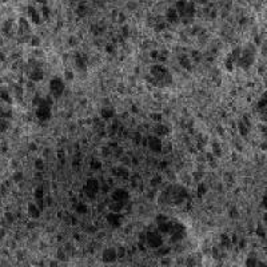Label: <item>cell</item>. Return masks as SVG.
Here are the masks:
<instances>
[{
  "label": "cell",
  "instance_id": "obj_37",
  "mask_svg": "<svg viewBox=\"0 0 267 267\" xmlns=\"http://www.w3.org/2000/svg\"><path fill=\"white\" fill-rule=\"evenodd\" d=\"M230 218H232V219L239 218V213H238V210L235 207H232L231 210H230Z\"/></svg>",
  "mask_w": 267,
  "mask_h": 267
},
{
  "label": "cell",
  "instance_id": "obj_32",
  "mask_svg": "<svg viewBox=\"0 0 267 267\" xmlns=\"http://www.w3.org/2000/svg\"><path fill=\"white\" fill-rule=\"evenodd\" d=\"M35 168L38 171H43V168H44V163H43L42 159H36L35 160Z\"/></svg>",
  "mask_w": 267,
  "mask_h": 267
},
{
  "label": "cell",
  "instance_id": "obj_23",
  "mask_svg": "<svg viewBox=\"0 0 267 267\" xmlns=\"http://www.w3.org/2000/svg\"><path fill=\"white\" fill-rule=\"evenodd\" d=\"M90 168L92 171H99L100 168H102V162L100 160H91V163H90Z\"/></svg>",
  "mask_w": 267,
  "mask_h": 267
},
{
  "label": "cell",
  "instance_id": "obj_20",
  "mask_svg": "<svg viewBox=\"0 0 267 267\" xmlns=\"http://www.w3.org/2000/svg\"><path fill=\"white\" fill-rule=\"evenodd\" d=\"M196 195H198V198H202V196L204 195V194L207 192V186L204 184V183H202V182H199V184H198V190H196Z\"/></svg>",
  "mask_w": 267,
  "mask_h": 267
},
{
  "label": "cell",
  "instance_id": "obj_15",
  "mask_svg": "<svg viewBox=\"0 0 267 267\" xmlns=\"http://www.w3.org/2000/svg\"><path fill=\"white\" fill-rule=\"evenodd\" d=\"M108 208L112 213H120L124 208V202H118V200H112L111 203H108Z\"/></svg>",
  "mask_w": 267,
  "mask_h": 267
},
{
  "label": "cell",
  "instance_id": "obj_11",
  "mask_svg": "<svg viewBox=\"0 0 267 267\" xmlns=\"http://www.w3.org/2000/svg\"><path fill=\"white\" fill-rule=\"evenodd\" d=\"M27 213L32 219H38L40 217V213H42V208L35 203H30L27 207Z\"/></svg>",
  "mask_w": 267,
  "mask_h": 267
},
{
  "label": "cell",
  "instance_id": "obj_40",
  "mask_svg": "<svg viewBox=\"0 0 267 267\" xmlns=\"http://www.w3.org/2000/svg\"><path fill=\"white\" fill-rule=\"evenodd\" d=\"M6 221L8 222V223H12L13 221H15V218H13V215L11 214V213H7L6 214Z\"/></svg>",
  "mask_w": 267,
  "mask_h": 267
},
{
  "label": "cell",
  "instance_id": "obj_26",
  "mask_svg": "<svg viewBox=\"0 0 267 267\" xmlns=\"http://www.w3.org/2000/svg\"><path fill=\"white\" fill-rule=\"evenodd\" d=\"M191 57H192V60H194V61L199 63V61L203 59V54H200L199 51H192V52H191Z\"/></svg>",
  "mask_w": 267,
  "mask_h": 267
},
{
  "label": "cell",
  "instance_id": "obj_17",
  "mask_svg": "<svg viewBox=\"0 0 267 267\" xmlns=\"http://www.w3.org/2000/svg\"><path fill=\"white\" fill-rule=\"evenodd\" d=\"M75 64H76V67H78L79 69H86V67H87L86 57L82 56L80 54H76L75 55Z\"/></svg>",
  "mask_w": 267,
  "mask_h": 267
},
{
  "label": "cell",
  "instance_id": "obj_7",
  "mask_svg": "<svg viewBox=\"0 0 267 267\" xmlns=\"http://www.w3.org/2000/svg\"><path fill=\"white\" fill-rule=\"evenodd\" d=\"M106 219H107V223L111 227H119L120 224H122V215H120V213H109L107 214V217H106Z\"/></svg>",
  "mask_w": 267,
  "mask_h": 267
},
{
  "label": "cell",
  "instance_id": "obj_27",
  "mask_svg": "<svg viewBox=\"0 0 267 267\" xmlns=\"http://www.w3.org/2000/svg\"><path fill=\"white\" fill-rule=\"evenodd\" d=\"M2 99L4 102H7V103H9V104L12 103V99H11V96H9V92L6 88L2 90Z\"/></svg>",
  "mask_w": 267,
  "mask_h": 267
},
{
  "label": "cell",
  "instance_id": "obj_28",
  "mask_svg": "<svg viewBox=\"0 0 267 267\" xmlns=\"http://www.w3.org/2000/svg\"><path fill=\"white\" fill-rule=\"evenodd\" d=\"M35 198H36V200L44 199V190H43V187H38L35 190Z\"/></svg>",
  "mask_w": 267,
  "mask_h": 267
},
{
  "label": "cell",
  "instance_id": "obj_39",
  "mask_svg": "<svg viewBox=\"0 0 267 267\" xmlns=\"http://www.w3.org/2000/svg\"><path fill=\"white\" fill-rule=\"evenodd\" d=\"M112 152H114V155H115V156H118V158H120V156L123 155V151H122V148H120V147H115Z\"/></svg>",
  "mask_w": 267,
  "mask_h": 267
},
{
  "label": "cell",
  "instance_id": "obj_35",
  "mask_svg": "<svg viewBox=\"0 0 267 267\" xmlns=\"http://www.w3.org/2000/svg\"><path fill=\"white\" fill-rule=\"evenodd\" d=\"M116 252H118V258L126 257V248H124L123 246H119L118 248H116Z\"/></svg>",
  "mask_w": 267,
  "mask_h": 267
},
{
  "label": "cell",
  "instance_id": "obj_13",
  "mask_svg": "<svg viewBox=\"0 0 267 267\" xmlns=\"http://www.w3.org/2000/svg\"><path fill=\"white\" fill-rule=\"evenodd\" d=\"M115 116V109L111 107H103L100 109V118L103 120H109Z\"/></svg>",
  "mask_w": 267,
  "mask_h": 267
},
{
  "label": "cell",
  "instance_id": "obj_12",
  "mask_svg": "<svg viewBox=\"0 0 267 267\" xmlns=\"http://www.w3.org/2000/svg\"><path fill=\"white\" fill-rule=\"evenodd\" d=\"M179 12L176 11V8H170L167 9L166 12V20L170 21V23H176V21L179 20Z\"/></svg>",
  "mask_w": 267,
  "mask_h": 267
},
{
  "label": "cell",
  "instance_id": "obj_33",
  "mask_svg": "<svg viewBox=\"0 0 267 267\" xmlns=\"http://www.w3.org/2000/svg\"><path fill=\"white\" fill-rule=\"evenodd\" d=\"M75 78V74L71 71V69H65L64 71V79H67V80H72Z\"/></svg>",
  "mask_w": 267,
  "mask_h": 267
},
{
  "label": "cell",
  "instance_id": "obj_25",
  "mask_svg": "<svg viewBox=\"0 0 267 267\" xmlns=\"http://www.w3.org/2000/svg\"><path fill=\"white\" fill-rule=\"evenodd\" d=\"M13 92H15L17 99H21V98H23V88H21L20 84H15V86H13Z\"/></svg>",
  "mask_w": 267,
  "mask_h": 267
},
{
  "label": "cell",
  "instance_id": "obj_9",
  "mask_svg": "<svg viewBox=\"0 0 267 267\" xmlns=\"http://www.w3.org/2000/svg\"><path fill=\"white\" fill-rule=\"evenodd\" d=\"M30 80H32V82H40V80H43V78H44V72H43V69L40 67H35L32 68L30 71Z\"/></svg>",
  "mask_w": 267,
  "mask_h": 267
},
{
  "label": "cell",
  "instance_id": "obj_1",
  "mask_svg": "<svg viewBox=\"0 0 267 267\" xmlns=\"http://www.w3.org/2000/svg\"><path fill=\"white\" fill-rule=\"evenodd\" d=\"M100 187L102 186L99 184L98 179L90 178V179H87L86 184H84V187H83V191H84V194H86V196L88 199H95L96 198V195H98V192L100 191Z\"/></svg>",
  "mask_w": 267,
  "mask_h": 267
},
{
  "label": "cell",
  "instance_id": "obj_30",
  "mask_svg": "<svg viewBox=\"0 0 267 267\" xmlns=\"http://www.w3.org/2000/svg\"><path fill=\"white\" fill-rule=\"evenodd\" d=\"M40 43H42V42H40V38H39V36H32V38L30 39V44H31L32 47H35V48L40 46Z\"/></svg>",
  "mask_w": 267,
  "mask_h": 267
},
{
  "label": "cell",
  "instance_id": "obj_22",
  "mask_svg": "<svg viewBox=\"0 0 267 267\" xmlns=\"http://www.w3.org/2000/svg\"><path fill=\"white\" fill-rule=\"evenodd\" d=\"M160 183H162V176H160V175H155V176L150 180V186H151V187H158V186H160Z\"/></svg>",
  "mask_w": 267,
  "mask_h": 267
},
{
  "label": "cell",
  "instance_id": "obj_46",
  "mask_svg": "<svg viewBox=\"0 0 267 267\" xmlns=\"http://www.w3.org/2000/svg\"><path fill=\"white\" fill-rule=\"evenodd\" d=\"M196 3H200V4H204V3H207V0H195Z\"/></svg>",
  "mask_w": 267,
  "mask_h": 267
},
{
  "label": "cell",
  "instance_id": "obj_36",
  "mask_svg": "<svg viewBox=\"0 0 267 267\" xmlns=\"http://www.w3.org/2000/svg\"><path fill=\"white\" fill-rule=\"evenodd\" d=\"M151 118L155 120L156 123H160V122H162V114H159V112H154V114H151Z\"/></svg>",
  "mask_w": 267,
  "mask_h": 267
},
{
  "label": "cell",
  "instance_id": "obj_42",
  "mask_svg": "<svg viewBox=\"0 0 267 267\" xmlns=\"http://www.w3.org/2000/svg\"><path fill=\"white\" fill-rule=\"evenodd\" d=\"M57 258L61 259V261H63V259H65V252H64L63 250H59V251H57Z\"/></svg>",
  "mask_w": 267,
  "mask_h": 267
},
{
  "label": "cell",
  "instance_id": "obj_41",
  "mask_svg": "<svg viewBox=\"0 0 267 267\" xmlns=\"http://www.w3.org/2000/svg\"><path fill=\"white\" fill-rule=\"evenodd\" d=\"M114 51H115V47L112 46V44H107V46H106V52H107V54H112Z\"/></svg>",
  "mask_w": 267,
  "mask_h": 267
},
{
  "label": "cell",
  "instance_id": "obj_45",
  "mask_svg": "<svg viewBox=\"0 0 267 267\" xmlns=\"http://www.w3.org/2000/svg\"><path fill=\"white\" fill-rule=\"evenodd\" d=\"M36 2H38V3H40V4H43V6H46V3H47L46 0H36Z\"/></svg>",
  "mask_w": 267,
  "mask_h": 267
},
{
  "label": "cell",
  "instance_id": "obj_4",
  "mask_svg": "<svg viewBox=\"0 0 267 267\" xmlns=\"http://www.w3.org/2000/svg\"><path fill=\"white\" fill-rule=\"evenodd\" d=\"M50 91L51 95L55 98H59L64 92V82L60 78H54L50 82Z\"/></svg>",
  "mask_w": 267,
  "mask_h": 267
},
{
  "label": "cell",
  "instance_id": "obj_2",
  "mask_svg": "<svg viewBox=\"0 0 267 267\" xmlns=\"http://www.w3.org/2000/svg\"><path fill=\"white\" fill-rule=\"evenodd\" d=\"M51 114H52V111H51V104L47 100H43L42 103L38 106V108H36V118L39 120H42V122L50 120Z\"/></svg>",
  "mask_w": 267,
  "mask_h": 267
},
{
  "label": "cell",
  "instance_id": "obj_43",
  "mask_svg": "<svg viewBox=\"0 0 267 267\" xmlns=\"http://www.w3.org/2000/svg\"><path fill=\"white\" fill-rule=\"evenodd\" d=\"M30 150H31V151H36V144H35V143H31V144H30Z\"/></svg>",
  "mask_w": 267,
  "mask_h": 267
},
{
  "label": "cell",
  "instance_id": "obj_18",
  "mask_svg": "<svg viewBox=\"0 0 267 267\" xmlns=\"http://www.w3.org/2000/svg\"><path fill=\"white\" fill-rule=\"evenodd\" d=\"M248 128H250V127H248L243 120H240V122L238 123V132H239V135L242 138H246L248 135Z\"/></svg>",
  "mask_w": 267,
  "mask_h": 267
},
{
  "label": "cell",
  "instance_id": "obj_34",
  "mask_svg": "<svg viewBox=\"0 0 267 267\" xmlns=\"http://www.w3.org/2000/svg\"><path fill=\"white\" fill-rule=\"evenodd\" d=\"M192 178L195 179V182H200V180H202V178H203V172H202V171H199V172L194 171V172H192Z\"/></svg>",
  "mask_w": 267,
  "mask_h": 267
},
{
  "label": "cell",
  "instance_id": "obj_10",
  "mask_svg": "<svg viewBox=\"0 0 267 267\" xmlns=\"http://www.w3.org/2000/svg\"><path fill=\"white\" fill-rule=\"evenodd\" d=\"M154 134L156 135V136L162 138V136H166V135L170 134V128H168L167 126H164L162 123H156L155 127H154Z\"/></svg>",
  "mask_w": 267,
  "mask_h": 267
},
{
  "label": "cell",
  "instance_id": "obj_19",
  "mask_svg": "<svg viewBox=\"0 0 267 267\" xmlns=\"http://www.w3.org/2000/svg\"><path fill=\"white\" fill-rule=\"evenodd\" d=\"M75 211L78 214H86L88 211V207L86 206V203H76L75 204Z\"/></svg>",
  "mask_w": 267,
  "mask_h": 267
},
{
  "label": "cell",
  "instance_id": "obj_38",
  "mask_svg": "<svg viewBox=\"0 0 267 267\" xmlns=\"http://www.w3.org/2000/svg\"><path fill=\"white\" fill-rule=\"evenodd\" d=\"M68 44L71 47H75L76 44H78V39H76L75 36H71V38L68 39Z\"/></svg>",
  "mask_w": 267,
  "mask_h": 267
},
{
  "label": "cell",
  "instance_id": "obj_5",
  "mask_svg": "<svg viewBox=\"0 0 267 267\" xmlns=\"http://www.w3.org/2000/svg\"><path fill=\"white\" fill-rule=\"evenodd\" d=\"M147 147H148L150 151L154 152V154H162V151H163V143H162V140H160V138L156 136V135H154V136H148Z\"/></svg>",
  "mask_w": 267,
  "mask_h": 267
},
{
  "label": "cell",
  "instance_id": "obj_29",
  "mask_svg": "<svg viewBox=\"0 0 267 267\" xmlns=\"http://www.w3.org/2000/svg\"><path fill=\"white\" fill-rule=\"evenodd\" d=\"M76 13H78L79 16H86V13H87V7L84 6V4H79L78 9H76Z\"/></svg>",
  "mask_w": 267,
  "mask_h": 267
},
{
  "label": "cell",
  "instance_id": "obj_24",
  "mask_svg": "<svg viewBox=\"0 0 267 267\" xmlns=\"http://www.w3.org/2000/svg\"><path fill=\"white\" fill-rule=\"evenodd\" d=\"M171 251V248L170 247H167V246H160L159 248H158V251H156V254L158 255H160V257H166V255L168 254V252Z\"/></svg>",
  "mask_w": 267,
  "mask_h": 267
},
{
  "label": "cell",
  "instance_id": "obj_14",
  "mask_svg": "<svg viewBox=\"0 0 267 267\" xmlns=\"http://www.w3.org/2000/svg\"><path fill=\"white\" fill-rule=\"evenodd\" d=\"M179 63H180L182 68L187 69V71H191L192 69V64H191V57L187 56V55H182L179 57Z\"/></svg>",
  "mask_w": 267,
  "mask_h": 267
},
{
  "label": "cell",
  "instance_id": "obj_21",
  "mask_svg": "<svg viewBox=\"0 0 267 267\" xmlns=\"http://www.w3.org/2000/svg\"><path fill=\"white\" fill-rule=\"evenodd\" d=\"M211 152H213L215 156H218V158H219V156H222V154H223L222 152V147H221V144H219L218 142H214V143H213V151H211Z\"/></svg>",
  "mask_w": 267,
  "mask_h": 267
},
{
  "label": "cell",
  "instance_id": "obj_44",
  "mask_svg": "<svg viewBox=\"0 0 267 267\" xmlns=\"http://www.w3.org/2000/svg\"><path fill=\"white\" fill-rule=\"evenodd\" d=\"M263 206L267 208V196H265V198H263Z\"/></svg>",
  "mask_w": 267,
  "mask_h": 267
},
{
  "label": "cell",
  "instance_id": "obj_3",
  "mask_svg": "<svg viewBox=\"0 0 267 267\" xmlns=\"http://www.w3.org/2000/svg\"><path fill=\"white\" fill-rule=\"evenodd\" d=\"M146 243L148 244V247L154 248V250H158L160 246H163V238L160 236L158 231H148Z\"/></svg>",
  "mask_w": 267,
  "mask_h": 267
},
{
  "label": "cell",
  "instance_id": "obj_6",
  "mask_svg": "<svg viewBox=\"0 0 267 267\" xmlns=\"http://www.w3.org/2000/svg\"><path fill=\"white\" fill-rule=\"evenodd\" d=\"M111 198H112V200H118V202L126 203V200L130 198V194L124 188H115L114 192L111 194Z\"/></svg>",
  "mask_w": 267,
  "mask_h": 267
},
{
  "label": "cell",
  "instance_id": "obj_16",
  "mask_svg": "<svg viewBox=\"0 0 267 267\" xmlns=\"http://www.w3.org/2000/svg\"><path fill=\"white\" fill-rule=\"evenodd\" d=\"M28 16H30L31 23H34V24H39L40 23V16H39L38 11H36L35 8H32V7L28 8Z\"/></svg>",
  "mask_w": 267,
  "mask_h": 267
},
{
  "label": "cell",
  "instance_id": "obj_31",
  "mask_svg": "<svg viewBox=\"0 0 267 267\" xmlns=\"http://www.w3.org/2000/svg\"><path fill=\"white\" fill-rule=\"evenodd\" d=\"M21 179H23V174H21V171H16V172H13V175H12V180L13 182L19 183V182H21Z\"/></svg>",
  "mask_w": 267,
  "mask_h": 267
},
{
  "label": "cell",
  "instance_id": "obj_8",
  "mask_svg": "<svg viewBox=\"0 0 267 267\" xmlns=\"http://www.w3.org/2000/svg\"><path fill=\"white\" fill-rule=\"evenodd\" d=\"M116 259H118V252H116L115 248H106L103 251V261L106 263H114Z\"/></svg>",
  "mask_w": 267,
  "mask_h": 267
}]
</instances>
